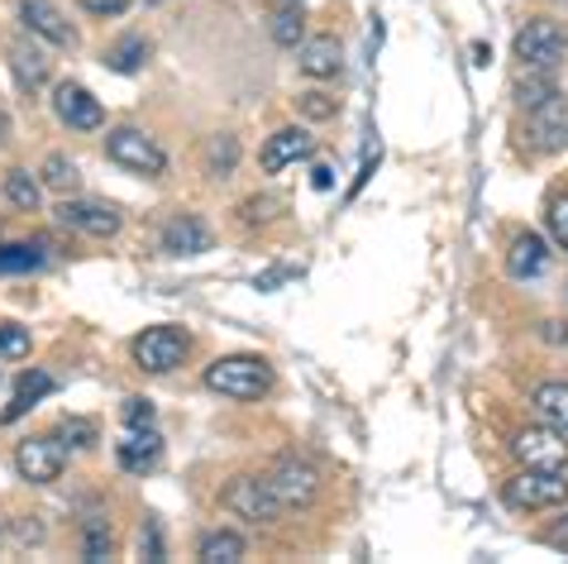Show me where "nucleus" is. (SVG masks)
Instances as JSON below:
<instances>
[{
    "label": "nucleus",
    "instance_id": "nucleus-1",
    "mask_svg": "<svg viewBox=\"0 0 568 564\" xmlns=\"http://www.w3.org/2000/svg\"><path fill=\"white\" fill-rule=\"evenodd\" d=\"M206 387L234 397V402H254L273 387V369H267V359H258V354H225L206 369Z\"/></svg>",
    "mask_w": 568,
    "mask_h": 564
},
{
    "label": "nucleus",
    "instance_id": "nucleus-2",
    "mask_svg": "<svg viewBox=\"0 0 568 564\" xmlns=\"http://www.w3.org/2000/svg\"><path fill=\"white\" fill-rule=\"evenodd\" d=\"M568 53V34L555 20H526L516 29V62H526L535 72H555Z\"/></svg>",
    "mask_w": 568,
    "mask_h": 564
},
{
    "label": "nucleus",
    "instance_id": "nucleus-3",
    "mask_svg": "<svg viewBox=\"0 0 568 564\" xmlns=\"http://www.w3.org/2000/svg\"><path fill=\"white\" fill-rule=\"evenodd\" d=\"M186 350H192L186 331H178V325H153V331L134 340V364L144 373H172L186 359Z\"/></svg>",
    "mask_w": 568,
    "mask_h": 564
},
{
    "label": "nucleus",
    "instance_id": "nucleus-4",
    "mask_svg": "<svg viewBox=\"0 0 568 564\" xmlns=\"http://www.w3.org/2000/svg\"><path fill=\"white\" fill-rule=\"evenodd\" d=\"M501 497L516 507V512H540V507H559L568 497V483L564 474H549V469H526L520 479H511Z\"/></svg>",
    "mask_w": 568,
    "mask_h": 564
},
{
    "label": "nucleus",
    "instance_id": "nucleus-5",
    "mask_svg": "<svg viewBox=\"0 0 568 564\" xmlns=\"http://www.w3.org/2000/svg\"><path fill=\"white\" fill-rule=\"evenodd\" d=\"M105 153H110V163H120V168H130L139 172V178H163V149L153 144L149 134H139V130H115L105 139Z\"/></svg>",
    "mask_w": 568,
    "mask_h": 564
},
{
    "label": "nucleus",
    "instance_id": "nucleus-6",
    "mask_svg": "<svg viewBox=\"0 0 568 564\" xmlns=\"http://www.w3.org/2000/svg\"><path fill=\"white\" fill-rule=\"evenodd\" d=\"M225 507L234 512V516H244V522H277L282 512V497L267 489V479H234L230 489H225Z\"/></svg>",
    "mask_w": 568,
    "mask_h": 564
},
{
    "label": "nucleus",
    "instance_id": "nucleus-7",
    "mask_svg": "<svg viewBox=\"0 0 568 564\" xmlns=\"http://www.w3.org/2000/svg\"><path fill=\"white\" fill-rule=\"evenodd\" d=\"M511 450H516V460L526 469H549V474H564L568 469V435L559 426L555 431H545V426L520 431Z\"/></svg>",
    "mask_w": 568,
    "mask_h": 564
},
{
    "label": "nucleus",
    "instance_id": "nucleus-8",
    "mask_svg": "<svg viewBox=\"0 0 568 564\" xmlns=\"http://www.w3.org/2000/svg\"><path fill=\"white\" fill-rule=\"evenodd\" d=\"M267 489H273L277 497H282V507H306L315 493H321V479H315V469L311 464H302V460H277L273 469H267Z\"/></svg>",
    "mask_w": 568,
    "mask_h": 564
},
{
    "label": "nucleus",
    "instance_id": "nucleus-9",
    "mask_svg": "<svg viewBox=\"0 0 568 564\" xmlns=\"http://www.w3.org/2000/svg\"><path fill=\"white\" fill-rule=\"evenodd\" d=\"M526 134H530V149H535V153L564 149V144H568V97H559V91H555L549 101L535 105Z\"/></svg>",
    "mask_w": 568,
    "mask_h": 564
},
{
    "label": "nucleus",
    "instance_id": "nucleus-10",
    "mask_svg": "<svg viewBox=\"0 0 568 564\" xmlns=\"http://www.w3.org/2000/svg\"><path fill=\"white\" fill-rule=\"evenodd\" d=\"M53 111H58V120L68 124V130H101V120H105L101 101L91 97L87 87H77V82H62L53 91Z\"/></svg>",
    "mask_w": 568,
    "mask_h": 564
},
{
    "label": "nucleus",
    "instance_id": "nucleus-11",
    "mask_svg": "<svg viewBox=\"0 0 568 564\" xmlns=\"http://www.w3.org/2000/svg\"><path fill=\"white\" fill-rule=\"evenodd\" d=\"M62 450H68L62 441H24L14 450V469H20V479H29V483H53L62 474V460H68Z\"/></svg>",
    "mask_w": 568,
    "mask_h": 564
},
{
    "label": "nucleus",
    "instance_id": "nucleus-12",
    "mask_svg": "<svg viewBox=\"0 0 568 564\" xmlns=\"http://www.w3.org/2000/svg\"><path fill=\"white\" fill-rule=\"evenodd\" d=\"M20 14H24V24H29V34H34V39H49L53 49H72V43H77L72 24L58 14L53 0H20Z\"/></svg>",
    "mask_w": 568,
    "mask_h": 564
},
{
    "label": "nucleus",
    "instance_id": "nucleus-13",
    "mask_svg": "<svg viewBox=\"0 0 568 564\" xmlns=\"http://www.w3.org/2000/svg\"><path fill=\"white\" fill-rule=\"evenodd\" d=\"M58 221L72 225V230L97 234V240H105V234L120 230V211H115V207H101V201H62V207H58Z\"/></svg>",
    "mask_w": 568,
    "mask_h": 564
},
{
    "label": "nucleus",
    "instance_id": "nucleus-14",
    "mask_svg": "<svg viewBox=\"0 0 568 564\" xmlns=\"http://www.w3.org/2000/svg\"><path fill=\"white\" fill-rule=\"evenodd\" d=\"M211 244H215V234H211V225L201 221V215H172L168 230H163V249L168 254H178V259L206 254Z\"/></svg>",
    "mask_w": 568,
    "mask_h": 564
},
{
    "label": "nucleus",
    "instance_id": "nucleus-15",
    "mask_svg": "<svg viewBox=\"0 0 568 564\" xmlns=\"http://www.w3.org/2000/svg\"><path fill=\"white\" fill-rule=\"evenodd\" d=\"M311 134L306 130H277L273 139L263 144V153H258V163H263V172H282V168H292V163H302V159H311Z\"/></svg>",
    "mask_w": 568,
    "mask_h": 564
},
{
    "label": "nucleus",
    "instance_id": "nucleus-16",
    "mask_svg": "<svg viewBox=\"0 0 568 564\" xmlns=\"http://www.w3.org/2000/svg\"><path fill=\"white\" fill-rule=\"evenodd\" d=\"M120 464L130 469V474H149V469L158 464V454H163V441H158L153 426H130L124 431V441L115 445Z\"/></svg>",
    "mask_w": 568,
    "mask_h": 564
},
{
    "label": "nucleus",
    "instance_id": "nucleus-17",
    "mask_svg": "<svg viewBox=\"0 0 568 564\" xmlns=\"http://www.w3.org/2000/svg\"><path fill=\"white\" fill-rule=\"evenodd\" d=\"M344 68V49L335 34H315L302 43V72L315 77V82H325V77H339Z\"/></svg>",
    "mask_w": 568,
    "mask_h": 564
},
{
    "label": "nucleus",
    "instance_id": "nucleus-18",
    "mask_svg": "<svg viewBox=\"0 0 568 564\" xmlns=\"http://www.w3.org/2000/svg\"><path fill=\"white\" fill-rule=\"evenodd\" d=\"M10 68H14V82H20L24 91L49 82V53H43L34 39H14L10 43Z\"/></svg>",
    "mask_w": 568,
    "mask_h": 564
},
{
    "label": "nucleus",
    "instance_id": "nucleus-19",
    "mask_svg": "<svg viewBox=\"0 0 568 564\" xmlns=\"http://www.w3.org/2000/svg\"><path fill=\"white\" fill-rule=\"evenodd\" d=\"M545 263H549V249H545L540 234H520V240L511 244V254H507V273L526 282V278H540Z\"/></svg>",
    "mask_w": 568,
    "mask_h": 564
},
{
    "label": "nucleus",
    "instance_id": "nucleus-20",
    "mask_svg": "<svg viewBox=\"0 0 568 564\" xmlns=\"http://www.w3.org/2000/svg\"><path fill=\"white\" fill-rule=\"evenodd\" d=\"M49 393H53V373H43V369H29L24 379H20V387H14L10 406H6V412H0V421H6V426H10V421H20V416L29 412V406H34V402H43Z\"/></svg>",
    "mask_w": 568,
    "mask_h": 564
},
{
    "label": "nucleus",
    "instance_id": "nucleus-21",
    "mask_svg": "<svg viewBox=\"0 0 568 564\" xmlns=\"http://www.w3.org/2000/svg\"><path fill=\"white\" fill-rule=\"evenodd\" d=\"M149 62V39L144 34H124L115 49L105 53V68H115V72H139Z\"/></svg>",
    "mask_w": 568,
    "mask_h": 564
},
{
    "label": "nucleus",
    "instance_id": "nucleus-22",
    "mask_svg": "<svg viewBox=\"0 0 568 564\" xmlns=\"http://www.w3.org/2000/svg\"><path fill=\"white\" fill-rule=\"evenodd\" d=\"M535 406L545 412L549 426H559L568 435V383H540L535 387Z\"/></svg>",
    "mask_w": 568,
    "mask_h": 564
},
{
    "label": "nucleus",
    "instance_id": "nucleus-23",
    "mask_svg": "<svg viewBox=\"0 0 568 564\" xmlns=\"http://www.w3.org/2000/svg\"><path fill=\"white\" fill-rule=\"evenodd\" d=\"M201 560H206V564L244 560V536H240V531H211V536L201 541Z\"/></svg>",
    "mask_w": 568,
    "mask_h": 564
},
{
    "label": "nucleus",
    "instance_id": "nucleus-24",
    "mask_svg": "<svg viewBox=\"0 0 568 564\" xmlns=\"http://www.w3.org/2000/svg\"><path fill=\"white\" fill-rule=\"evenodd\" d=\"M39 269H43L39 244H0V278H14V273H39Z\"/></svg>",
    "mask_w": 568,
    "mask_h": 564
},
{
    "label": "nucleus",
    "instance_id": "nucleus-25",
    "mask_svg": "<svg viewBox=\"0 0 568 564\" xmlns=\"http://www.w3.org/2000/svg\"><path fill=\"white\" fill-rule=\"evenodd\" d=\"M555 97V82H549V72H535V68H526L516 77V101L526 105V111H535L540 101H549Z\"/></svg>",
    "mask_w": 568,
    "mask_h": 564
},
{
    "label": "nucleus",
    "instance_id": "nucleus-26",
    "mask_svg": "<svg viewBox=\"0 0 568 564\" xmlns=\"http://www.w3.org/2000/svg\"><path fill=\"white\" fill-rule=\"evenodd\" d=\"M302 29H306V20L296 6L273 14V43H282V49H302Z\"/></svg>",
    "mask_w": 568,
    "mask_h": 564
},
{
    "label": "nucleus",
    "instance_id": "nucleus-27",
    "mask_svg": "<svg viewBox=\"0 0 568 564\" xmlns=\"http://www.w3.org/2000/svg\"><path fill=\"white\" fill-rule=\"evenodd\" d=\"M6 197H10L20 211H34V207H39V182L29 178L24 168H14L10 178H6Z\"/></svg>",
    "mask_w": 568,
    "mask_h": 564
},
{
    "label": "nucleus",
    "instance_id": "nucleus-28",
    "mask_svg": "<svg viewBox=\"0 0 568 564\" xmlns=\"http://www.w3.org/2000/svg\"><path fill=\"white\" fill-rule=\"evenodd\" d=\"M58 441H68L77 450H87V445H97V426L82 416H62V426H58Z\"/></svg>",
    "mask_w": 568,
    "mask_h": 564
},
{
    "label": "nucleus",
    "instance_id": "nucleus-29",
    "mask_svg": "<svg viewBox=\"0 0 568 564\" xmlns=\"http://www.w3.org/2000/svg\"><path fill=\"white\" fill-rule=\"evenodd\" d=\"M110 545H115V541H110V526L105 522H91L87 536H82V555L87 560H110Z\"/></svg>",
    "mask_w": 568,
    "mask_h": 564
},
{
    "label": "nucleus",
    "instance_id": "nucleus-30",
    "mask_svg": "<svg viewBox=\"0 0 568 564\" xmlns=\"http://www.w3.org/2000/svg\"><path fill=\"white\" fill-rule=\"evenodd\" d=\"M43 182H49L53 192H68V187H77V163H68V159H58L53 153V159L43 163Z\"/></svg>",
    "mask_w": 568,
    "mask_h": 564
},
{
    "label": "nucleus",
    "instance_id": "nucleus-31",
    "mask_svg": "<svg viewBox=\"0 0 568 564\" xmlns=\"http://www.w3.org/2000/svg\"><path fill=\"white\" fill-rule=\"evenodd\" d=\"M234 163H240V144H234L230 134L211 139V172H215V178H220V172H230Z\"/></svg>",
    "mask_w": 568,
    "mask_h": 564
},
{
    "label": "nucleus",
    "instance_id": "nucleus-32",
    "mask_svg": "<svg viewBox=\"0 0 568 564\" xmlns=\"http://www.w3.org/2000/svg\"><path fill=\"white\" fill-rule=\"evenodd\" d=\"M24 354H29V331L0 325V359H24Z\"/></svg>",
    "mask_w": 568,
    "mask_h": 564
},
{
    "label": "nucleus",
    "instance_id": "nucleus-33",
    "mask_svg": "<svg viewBox=\"0 0 568 564\" xmlns=\"http://www.w3.org/2000/svg\"><path fill=\"white\" fill-rule=\"evenodd\" d=\"M296 111L311 115V120H329L335 115V101H329L325 91H306V97H296Z\"/></svg>",
    "mask_w": 568,
    "mask_h": 564
},
{
    "label": "nucleus",
    "instance_id": "nucleus-34",
    "mask_svg": "<svg viewBox=\"0 0 568 564\" xmlns=\"http://www.w3.org/2000/svg\"><path fill=\"white\" fill-rule=\"evenodd\" d=\"M549 234L568 249V197H555L549 201Z\"/></svg>",
    "mask_w": 568,
    "mask_h": 564
},
{
    "label": "nucleus",
    "instance_id": "nucleus-35",
    "mask_svg": "<svg viewBox=\"0 0 568 564\" xmlns=\"http://www.w3.org/2000/svg\"><path fill=\"white\" fill-rule=\"evenodd\" d=\"M124 426H153V406L144 397H130L124 402Z\"/></svg>",
    "mask_w": 568,
    "mask_h": 564
},
{
    "label": "nucleus",
    "instance_id": "nucleus-36",
    "mask_svg": "<svg viewBox=\"0 0 568 564\" xmlns=\"http://www.w3.org/2000/svg\"><path fill=\"white\" fill-rule=\"evenodd\" d=\"M139 555H144V560H163V536H158L153 522H144V531H139Z\"/></svg>",
    "mask_w": 568,
    "mask_h": 564
},
{
    "label": "nucleus",
    "instance_id": "nucleus-37",
    "mask_svg": "<svg viewBox=\"0 0 568 564\" xmlns=\"http://www.w3.org/2000/svg\"><path fill=\"white\" fill-rule=\"evenodd\" d=\"M82 10H91V14H124L130 10V0H82Z\"/></svg>",
    "mask_w": 568,
    "mask_h": 564
},
{
    "label": "nucleus",
    "instance_id": "nucleus-38",
    "mask_svg": "<svg viewBox=\"0 0 568 564\" xmlns=\"http://www.w3.org/2000/svg\"><path fill=\"white\" fill-rule=\"evenodd\" d=\"M311 187H315V192H329V187H335V172H329V168L321 163V168L311 172Z\"/></svg>",
    "mask_w": 568,
    "mask_h": 564
},
{
    "label": "nucleus",
    "instance_id": "nucleus-39",
    "mask_svg": "<svg viewBox=\"0 0 568 564\" xmlns=\"http://www.w3.org/2000/svg\"><path fill=\"white\" fill-rule=\"evenodd\" d=\"M549 545H559V551H568V516H564V526H559V531H549Z\"/></svg>",
    "mask_w": 568,
    "mask_h": 564
},
{
    "label": "nucleus",
    "instance_id": "nucleus-40",
    "mask_svg": "<svg viewBox=\"0 0 568 564\" xmlns=\"http://www.w3.org/2000/svg\"><path fill=\"white\" fill-rule=\"evenodd\" d=\"M282 278H292V269H277V273H267V278H258V288H277Z\"/></svg>",
    "mask_w": 568,
    "mask_h": 564
},
{
    "label": "nucleus",
    "instance_id": "nucleus-41",
    "mask_svg": "<svg viewBox=\"0 0 568 564\" xmlns=\"http://www.w3.org/2000/svg\"><path fill=\"white\" fill-rule=\"evenodd\" d=\"M0 139H6V115H0Z\"/></svg>",
    "mask_w": 568,
    "mask_h": 564
}]
</instances>
